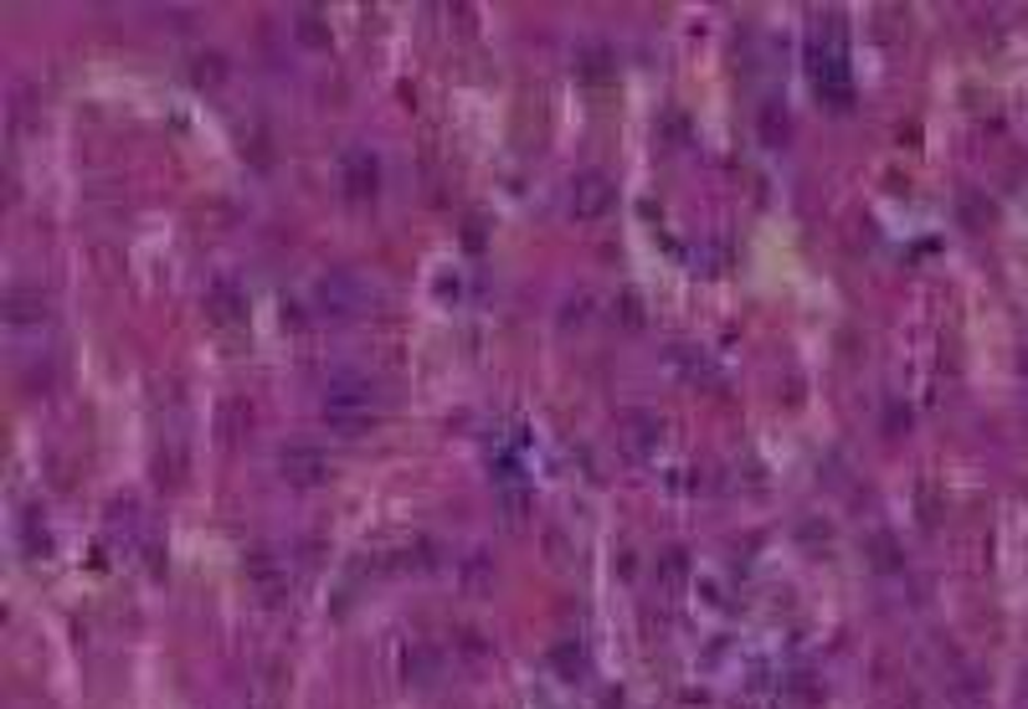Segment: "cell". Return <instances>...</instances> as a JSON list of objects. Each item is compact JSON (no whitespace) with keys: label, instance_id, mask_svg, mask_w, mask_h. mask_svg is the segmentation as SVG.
Masks as SVG:
<instances>
[{"label":"cell","instance_id":"cell-11","mask_svg":"<svg viewBox=\"0 0 1028 709\" xmlns=\"http://www.w3.org/2000/svg\"><path fill=\"white\" fill-rule=\"evenodd\" d=\"M551 668L561 674V679H582L586 674V648L576 643V637H561L551 648Z\"/></svg>","mask_w":1028,"mask_h":709},{"label":"cell","instance_id":"cell-1","mask_svg":"<svg viewBox=\"0 0 1028 709\" xmlns=\"http://www.w3.org/2000/svg\"><path fill=\"white\" fill-rule=\"evenodd\" d=\"M319 412H325V427L329 432H340V437H360V432H371L375 422H381V391H375L371 375L340 370V375L325 385Z\"/></svg>","mask_w":1028,"mask_h":709},{"label":"cell","instance_id":"cell-10","mask_svg":"<svg viewBox=\"0 0 1028 709\" xmlns=\"http://www.w3.org/2000/svg\"><path fill=\"white\" fill-rule=\"evenodd\" d=\"M627 443H633L638 458H658V447H664V422L648 416V412H638L633 422H627Z\"/></svg>","mask_w":1028,"mask_h":709},{"label":"cell","instance_id":"cell-9","mask_svg":"<svg viewBox=\"0 0 1028 709\" xmlns=\"http://www.w3.org/2000/svg\"><path fill=\"white\" fill-rule=\"evenodd\" d=\"M206 319H216V325H242L247 319V298H242V288L232 278H216L206 288Z\"/></svg>","mask_w":1028,"mask_h":709},{"label":"cell","instance_id":"cell-15","mask_svg":"<svg viewBox=\"0 0 1028 709\" xmlns=\"http://www.w3.org/2000/svg\"><path fill=\"white\" fill-rule=\"evenodd\" d=\"M658 571H664V581H669V591H679V581H685V555H679V550H669V555L658 561Z\"/></svg>","mask_w":1028,"mask_h":709},{"label":"cell","instance_id":"cell-13","mask_svg":"<svg viewBox=\"0 0 1028 709\" xmlns=\"http://www.w3.org/2000/svg\"><path fill=\"white\" fill-rule=\"evenodd\" d=\"M21 535H27L31 555H46V550H52V530H46V519L36 515V509H27V515H21Z\"/></svg>","mask_w":1028,"mask_h":709},{"label":"cell","instance_id":"cell-2","mask_svg":"<svg viewBox=\"0 0 1028 709\" xmlns=\"http://www.w3.org/2000/svg\"><path fill=\"white\" fill-rule=\"evenodd\" d=\"M807 67H813V83H818V98L828 104H849L854 93V73H849V52H844V27L834 15L828 21H813V52H807Z\"/></svg>","mask_w":1028,"mask_h":709},{"label":"cell","instance_id":"cell-3","mask_svg":"<svg viewBox=\"0 0 1028 709\" xmlns=\"http://www.w3.org/2000/svg\"><path fill=\"white\" fill-rule=\"evenodd\" d=\"M314 309L325 314V319H360V314L371 309V283L360 278V273H350V267H335V273H325V278L314 283Z\"/></svg>","mask_w":1028,"mask_h":709},{"label":"cell","instance_id":"cell-8","mask_svg":"<svg viewBox=\"0 0 1028 709\" xmlns=\"http://www.w3.org/2000/svg\"><path fill=\"white\" fill-rule=\"evenodd\" d=\"M247 576H253V586L263 591L268 602H278V596L288 591V565L278 561L268 546H253V550H247Z\"/></svg>","mask_w":1028,"mask_h":709},{"label":"cell","instance_id":"cell-5","mask_svg":"<svg viewBox=\"0 0 1028 709\" xmlns=\"http://www.w3.org/2000/svg\"><path fill=\"white\" fill-rule=\"evenodd\" d=\"M612 207H617V186H612L607 170H582L566 186V211L576 222H602Z\"/></svg>","mask_w":1028,"mask_h":709},{"label":"cell","instance_id":"cell-6","mask_svg":"<svg viewBox=\"0 0 1028 709\" xmlns=\"http://www.w3.org/2000/svg\"><path fill=\"white\" fill-rule=\"evenodd\" d=\"M278 473H284V484L294 488H319L329 484V453L319 443H284L278 447Z\"/></svg>","mask_w":1028,"mask_h":709},{"label":"cell","instance_id":"cell-12","mask_svg":"<svg viewBox=\"0 0 1028 709\" xmlns=\"http://www.w3.org/2000/svg\"><path fill=\"white\" fill-rule=\"evenodd\" d=\"M294 31L309 46H329V27H325V15H319V6H304V11L294 15Z\"/></svg>","mask_w":1028,"mask_h":709},{"label":"cell","instance_id":"cell-4","mask_svg":"<svg viewBox=\"0 0 1028 709\" xmlns=\"http://www.w3.org/2000/svg\"><path fill=\"white\" fill-rule=\"evenodd\" d=\"M0 314H6V335L11 340H42V329L52 325V298L42 288H31V283H15Z\"/></svg>","mask_w":1028,"mask_h":709},{"label":"cell","instance_id":"cell-14","mask_svg":"<svg viewBox=\"0 0 1028 709\" xmlns=\"http://www.w3.org/2000/svg\"><path fill=\"white\" fill-rule=\"evenodd\" d=\"M761 129H766V139H772V145H776V139H787V108L776 114V104H766V114H761Z\"/></svg>","mask_w":1028,"mask_h":709},{"label":"cell","instance_id":"cell-7","mask_svg":"<svg viewBox=\"0 0 1028 709\" xmlns=\"http://www.w3.org/2000/svg\"><path fill=\"white\" fill-rule=\"evenodd\" d=\"M340 191L356 201V207H365V201H375V191H381V160H375L365 145L345 149L340 155Z\"/></svg>","mask_w":1028,"mask_h":709}]
</instances>
